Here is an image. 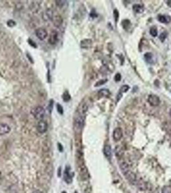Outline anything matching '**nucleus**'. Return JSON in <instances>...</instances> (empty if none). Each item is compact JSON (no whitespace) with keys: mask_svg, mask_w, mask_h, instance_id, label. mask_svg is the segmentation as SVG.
Segmentation results:
<instances>
[{"mask_svg":"<svg viewBox=\"0 0 171 193\" xmlns=\"http://www.w3.org/2000/svg\"><path fill=\"white\" fill-rule=\"evenodd\" d=\"M44 15H45V16L44 17V19H46V20L52 19L53 17H54V14H53V11L50 9H48L47 11L45 12Z\"/></svg>","mask_w":171,"mask_h":193,"instance_id":"obj_16","label":"nucleus"},{"mask_svg":"<svg viewBox=\"0 0 171 193\" xmlns=\"http://www.w3.org/2000/svg\"><path fill=\"white\" fill-rule=\"evenodd\" d=\"M123 137V131L120 127H117L114 129L113 133V137L115 141H119Z\"/></svg>","mask_w":171,"mask_h":193,"instance_id":"obj_6","label":"nucleus"},{"mask_svg":"<svg viewBox=\"0 0 171 193\" xmlns=\"http://www.w3.org/2000/svg\"><path fill=\"white\" fill-rule=\"evenodd\" d=\"M169 115H170V116L171 117V109H170V111H169Z\"/></svg>","mask_w":171,"mask_h":193,"instance_id":"obj_36","label":"nucleus"},{"mask_svg":"<svg viewBox=\"0 0 171 193\" xmlns=\"http://www.w3.org/2000/svg\"><path fill=\"white\" fill-rule=\"evenodd\" d=\"M107 81V79H102V80H100L99 81H98L96 84H95V86H101V85L104 84L105 82H106Z\"/></svg>","mask_w":171,"mask_h":193,"instance_id":"obj_25","label":"nucleus"},{"mask_svg":"<svg viewBox=\"0 0 171 193\" xmlns=\"http://www.w3.org/2000/svg\"><path fill=\"white\" fill-rule=\"evenodd\" d=\"M55 3H56L57 6H59V7H62L65 4V3H66V1H55Z\"/></svg>","mask_w":171,"mask_h":193,"instance_id":"obj_28","label":"nucleus"},{"mask_svg":"<svg viewBox=\"0 0 171 193\" xmlns=\"http://www.w3.org/2000/svg\"><path fill=\"white\" fill-rule=\"evenodd\" d=\"M130 23H131V22L127 19L124 20V21H122V25L123 27H124V29H127V27L130 25Z\"/></svg>","mask_w":171,"mask_h":193,"instance_id":"obj_23","label":"nucleus"},{"mask_svg":"<svg viewBox=\"0 0 171 193\" xmlns=\"http://www.w3.org/2000/svg\"><path fill=\"white\" fill-rule=\"evenodd\" d=\"M114 17L115 18V20H116V21H117L118 18H119V13L117 10H115V11H114Z\"/></svg>","mask_w":171,"mask_h":193,"instance_id":"obj_31","label":"nucleus"},{"mask_svg":"<svg viewBox=\"0 0 171 193\" xmlns=\"http://www.w3.org/2000/svg\"><path fill=\"white\" fill-rule=\"evenodd\" d=\"M104 154L105 157L107 159H110L112 155V150L111 147L109 145H105L104 147Z\"/></svg>","mask_w":171,"mask_h":193,"instance_id":"obj_12","label":"nucleus"},{"mask_svg":"<svg viewBox=\"0 0 171 193\" xmlns=\"http://www.w3.org/2000/svg\"><path fill=\"white\" fill-rule=\"evenodd\" d=\"M32 193H42L41 191H40V190H35V191H34Z\"/></svg>","mask_w":171,"mask_h":193,"instance_id":"obj_34","label":"nucleus"},{"mask_svg":"<svg viewBox=\"0 0 171 193\" xmlns=\"http://www.w3.org/2000/svg\"><path fill=\"white\" fill-rule=\"evenodd\" d=\"M75 193H77V192H75Z\"/></svg>","mask_w":171,"mask_h":193,"instance_id":"obj_38","label":"nucleus"},{"mask_svg":"<svg viewBox=\"0 0 171 193\" xmlns=\"http://www.w3.org/2000/svg\"><path fill=\"white\" fill-rule=\"evenodd\" d=\"M150 34L152 37H156L158 35V30L156 27H152L150 30Z\"/></svg>","mask_w":171,"mask_h":193,"instance_id":"obj_20","label":"nucleus"},{"mask_svg":"<svg viewBox=\"0 0 171 193\" xmlns=\"http://www.w3.org/2000/svg\"><path fill=\"white\" fill-rule=\"evenodd\" d=\"M158 21L163 23H168L171 21V18L169 16H159Z\"/></svg>","mask_w":171,"mask_h":193,"instance_id":"obj_13","label":"nucleus"},{"mask_svg":"<svg viewBox=\"0 0 171 193\" xmlns=\"http://www.w3.org/2000/svg\"><path fill=\"white\" fill-rule=\"evenodd\" d=\"M162 193H171V187L164 186L162 189Z\"/></svg>","mask_w":171,"mask_h":193,"instance_id":"obj_21","label":"nucleus"},{"mask_svg":"<svg viewBox=\"0 0 171 193\" xmlns=\"http://www.w3.org/2000/svg\"><path fill=\"white\" fill-rule=\"evenodd\" d=\"M7 25H8L10 27H13L16 25V22L14 21L13 20L11 19V20H9V21H8V22H7Z\"/></svg>","mask_w":171,"mask_h":193,"instance_id":"obj_27","label":"nucleus"},{"mask_svg":"<svg viewBox=\"0 0 171 193\" xmlns=\"http://www.w3.org/2000/svg\"><path fill=\"white\" fill-rule=\"evenodd\" d=\"M64 180L67 184H71L72 182V176L71 174V172H70V167H66L65 169L64 173Z\"/></svg>","mask_w":171,"mask_h":193,"instance_id":"obj_8","label":"nucleus"},{"mask_svg":"<svg viewBox=\"0 0 171 193\" xmlns=\"http://www.w3.org/2000/svg\"><path fill=\"white\" fill-rule=\"evenodd\" d=\"M36 34L40 40H44L48 36L46 31L44 29H37L36 31Z\"/></svg>","mask_w":171,"mask_h":193,"instance_id":"obj_7","label":"nucleus"},{"mask_svg":"<svg viewBox=\"0 0 171 193\" xmlns=\"http://www.w3.org/2000/svg\"><path fill=\"white\" fill-rule=\"evenodd\" d=\"M167 5L168 7H171V0H168V1H167Z\"/></svg>","mask_w":171,"mask_h":193,"instance_id":"obj_33","label":"nucleus"},{"mask_svg":"<svg viewBox=\"0 0 171 193\" xmlns=\"http://www.w3.org/2000/svg\"><path fill=\"white\" fill-rule=\"evenodd\" d=\"M28 41H29V42H30V45H32V46H34V48H36L37 47V45H36V42H34L33 41H32V40H28Z\"/></svg>","mask_w":171,"mask_h":193,"instance_id":"obj_32","label":"nucleus"},{"mask_svg":"<svg viewBox=\"0 0 171 193\" xmlns=\"http://www.w3.org/2000/svg\"><path fill=\"white\" fill-rule=\"evenodd\" d=\"M119 166L120 170L125 177L128 182L131 184H137V178L136 174L130 169L129 165L124 160H120L119 161Z\"/></svg>","mask_w":171,"mask_h":193,"instance_id":"obj_1","label":"nucleus"},{"mask_svg":"<svg viewBox=\"0 0 171 193\" xmlns=\"http://www.w3.org/2000/svg\"><path fill=\"white\" fill-rule=\"evenodd\" d=\"M32 114L36 119L41 120L44 117L45 111L42 107L37 106L32 110Z\"/></svg>","mask_w":171,"mask_h":193,"instance_id":"obj_2","label":"nucleus"},{"mask_svg":"<svg viewBox=\"0 0 171 193\" xmlns=\"http://www.w3.org/2000/svg\"><path fill=\"white\" fill-rule=\"evenodd\" d=\"M62 22L61 17L60 16H57L54 19V25L56 27H59L61 25Z\"/></svg>","mask_w":171,"mask_h":193,"instance_id":"obj_19","label":"nucleus"},{"mask_svg":"<svg viewBox=\"0 0 171 193\" xmlns=\"http://www.w3.org/2000/svg\"><path fill=\"white\" fill-rule=\"evenodd\" d=\"M129 89V86H128V85H124V86L121 87V88L120 90V93H125L127 92L128 90Z\"/></svg>","mask_w":171,"mask_h":193,"instance_id":"obj_22","label":"nucleus"},{"mask_svg":"<svg viewBox=\"0 0 171 193\" xmlns=\"http://www.w3.org/2000/svg\"><path fill=\"white\" fill-rule=\"evenodd\" d=\"M92 45V41L90 39H85L80 42V46L82 48L88 49Z\"/></svg>","mask_w":171,"mask_h":193,"instance_id":"obj_11","label":"nucleus"},{"mask_svg":"<svg viewBox=\"0 0 171 193\" xmlns=\"http://www.w3.org/2000/svg\"><path fill=\"white\" fill-rule=\"evenodd\" d=\"M57 109L60 114L63 113V108H62V107L59 104L57 105Z\"/></svg>","mask_w":171,"mask_h":193,"instance_id":"obj_29","label":"nucleus"},{"mask_svg":"<svg viewBox=\"0 0 171 193\" xmlns=\"http://www.w3.org/2000/svg\"><path fill=\"white\" fill-rule=\"evenodd\" d=\"M62 193H67V192H65V191H62Z\"/></svg>","mask_w":171,"mask_h":193,"instance_id":"obj_37","label":"nucleus"},{"mask_svg":"<svg viewBox=\"0 0 171 193\" xmlns=\"http://www.w3.org/2000/svg\"><path fill=\"white\" fill-rule=\"evenodd\" d=\"M144 57L145 59V61H146L148 63L152 64L154 62V59H153V55L152 53L150 52H147V53L145 54L144 55Z\"/></svg>","mask_w":171,"mask_h":193,"instance_id":"obj_15","label":"nucleus"},{"mask_svg":"<svg viewBox=\"0 0 171 193\" xmlns=\"http://www.w3.org/2000/svg\"><path fill=\"white\" fill-rule=\"evenodd\" d=\"M59 37H58V32L57 31H52L51 34H50V39H49V42L52 44H54L56 43L58 41Z\"/></svg>","mask_w":171,"mask_h":193,"instance_id":"obj_10","label":"nucleus"},{"mask_svg":"<svg viewBox=\"0 0 171 193\" xmlns=\"http://www.w3.org/2000/svg\"><path fill=\"white\" fill-rule=\"evenodd\" d=\"M167 33H166V32H163V33L161 34L160 37H159L160 41L162 42L164 41L165 39H166V37H167Z\"/></svg>","mask_w":171,"mask_h":193,"instance_id":"obj_24","label":"nucleus"},{"mask_svg":"<svg viewBox=\"0 0 171 193\" xmlns=\"http://www.w3.org/2000/svg\"><path fill=\"white\" fill-rule=\"evenodd\" d=\"M84 113H82L79 112V114L75 117L74 122L75 127L77 130L80 131V130L82 129L83 126H84Z\"/></svg>","mask_w":171,"mask_h":193,"instance_id":"obj_3","label":"nucleus"},{"mask_svg":"<svg viewBox=\"0 0 171 193\" xmlns=\"http://www.w3.org/2000/svg\"><path fill=\"white\" fill-rule=\"evenodd\" d=\"M110 95V93L109 90L106 89H102L100 90L99 92V95L100 97H108Z\"/></svg>","mask_w":171,"mask_h":193,"instance_id":"obj_17","label":"nucleus"},{"mask_svg":"<svg viewBox=\"0 0 171 193\" xmlns=\"http://www.w3.org/2000/svg\"><path fill=\"white\" fill-rule=\"evenodd\" d=\"M117 151V152H116L117 155V156L119 157H121L122 155H123V151H122V149H121V148H120V147H117V151Z\"/></svg>","mask_w":171,"mask_h":193,"instance_id":"obj_26","label":"nucleus"},{"mask_svg":"<svg viewBox=\"0 0 171 193\" xmlns=\"http://www.w3.org/2000/svg\"><path fill=\"white\" fill-rule=\"evenodd\" d=\"M2 178V174H1V172L0 171V181H1V180Z\"/></svg>","mask_w":171,"mask_h":193,"instance_id":"obj_35","label":"nucleus"},{"mask_svg":"<svg viewBox=\"0 0 171 193\" xmlns=\"http://www.w3.org/2000/svg\"><path fill=\"white\" fill-rule=\"evenodd\" d=\"M62 99H63L64 102H68L71 99V97H70L69 93L68 92H65L63 95H62Z\"/></svg>","mask_w":171,"mask_h":193,"instance_id":"obj_18","label":"nucleus"},{"mask_svg":"<svg viewBox=\"0 0 171 193\" xmlns=\"http://www.w3.org/2000/svg\"><path fill=\"white\" fill-rule=\"evenodd\" d=\"M133 11H134V12H135L136 13H138V14L142 13V12L144 11V7H143L142 5H140L139 4L134 5L133 7Z\"/></svg>","mask_w":171,"mask_h":193,"instance_id":"obj_14","label":"nucleus"},{"mask_svg":"<svg viewBox=\"0 0 171 193\" xmlns=\"http://www.w3.org/2000/svg\"><path fill=\"white\" fill-rule=\"evenodd\" d=\"M11 131V127L7 124H0V135H5Z\"/></svg>","mask_w":171,"mask_h":193,"instance_id":"obj_9","label":"nucleus"},{"mask_svg":"<svg viewBox=\"0 0 171 193\" xmlns=\"http://www.w3.org/2000/svg\"><path fill=\"white\" fill-rule=\"evenodd\" d=\"M148 102L152 106H158L160 104V99L157 95H150L148 97Z\"/></svg>","mask_w":171,"mask_h":193,"instance_id":"obj_4","label":"nucleus"},{"mask_svg":"<svg viewBox=\"0 0 171 193\" xmlns=\"http://www.w3.org/2000/svg\"><path fill=\"white\" fill-rule=\"evenodd\" d=\"M115 81H117V82L120 81V80H121V75H120V74H117L115 76Z\"/></svg>","mask_w":171,"mask_h":193,"instance_id":"obj_30","label":"nucleus"},{"mask_svg":"<svg viewBox=\"0 0 171 193\" xmlns=\"http://www.w3.org/2000/svg\"><path fill=\"white\" fill-rule=\"evenodd\" d=\"M37 129L40 133H44L48 129V124L44 120H39L38 124L37 125Z\"/></svg>","mask_w":171,"mask_h":193,"instance_id":"obj_5","label":"nucleus"}]
</instances>
